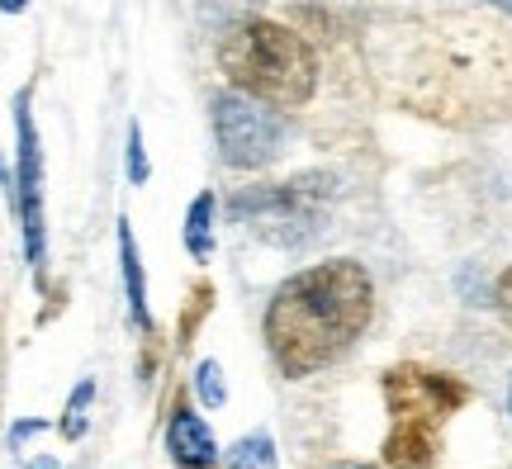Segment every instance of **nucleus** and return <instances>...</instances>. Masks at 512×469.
<instances>
[{"label":"nucleus","mask_w":512,"mask_h":469,"mask_svg":"<svg viewBox=\"0 0 512 469\" xmlns=\"http://www.w3.org/2000/svg\"><path fill=\"white\" fill-rule=\"evenodd\" d=\"M375 285L356 261H323L275 289L266 313V346L285 375L332 365L370 323Z\"/></svg>","instance_id":"obj_1"},{"label":"nucleus","mask_w":512,"mask_h":469,"mask_svg":"<svg viewBox=\"0 0 512 469\" xmlns=\"http://www.w3.org/2000/svg\"><path fill=\"white\" fill-rule=\"evenodd\" d=\"M219 67L228 72V81H233L242 95L266 100V105H280V109L304 105L313 95V86H318L313 48L294 34V29L271 24V19H247V24H238L233 34L223 38Z\"/></svg>","instance_id":"obj_2"},{"label":"nucleus","mask_w":512,"mask_h":469,"mask_svg":"<svg viewBox=\"0 0 512 469\" xmlns=\"http://www.w3.org/2000/svg\"><path fill=\"white\" fill-rule=\"evenodd\" d=\"M384 398L394 413V432L384 441L389 469H422L437 460V432L441 422L465 403V384L437 370L399 365L384 375Z\"/></svg>","instance_id":"obj_3"},{"label":"nucleus","mask_w":512,"mask_h":469,"mask_svg":"<svg viewBox=\"0 0 512 469\" xmlns=\"http://www.w3.org/2000/svg\"><path fill=\"white\" fill-rule=\"evenodd\" d=\"M332 199H337V176L309 171V176H294L280 185H252V190L233 195L228 209L247 233L271 247H309L323 233Z\"/></svg>","instance_id":"obj_4"},{"label":"nucleus","mask_w":512,"mask_h":469,"mask_svg":"<svg viewBox=\"0 0 512 469\" xmlns=\"http://www.w3.org/2000/svg\"><path fill=\"white\" fill-rule=\"evenodd\" d=\"M214 138H219V152L228 166L256 171V166H271L285 152L290 128H285V119L275 109H266V100L219 95L214 100Z\"/></svg>","instance_id":"obj_5"},{"label":"nucleus","mask_w":512,"mask_h":469,"mask_svg":"<svg viewBox=\"0 0 512 469\" xmlns=\"http://www.w3.org/2000/svg\"><path fill=\"white\" fill-rule=\"evenodd\" d=\"M19 214H24V252L34 266H43V162L24 95H19Z\"/></svg>","instance_id":"obj_6"},{"label":"nucleus","mask_w":512,"mask_h":469,"mask_svg":"<svg viewBox=\"0 0 512 469\" xmlns=\"http://www.w3.org/2000/svg\"><path fill=\"white\" fill-rule=\"evenodd\" d=\"M171 455L181 469H209L214 465V441H209V427L190 408H176L171 417Z\"/></svg>","instance_id":"obj_7"},{"label":"nucleus","mask_w":512,"mask_h":469,"mask_svg":"<svg viewBox=\"0 0 512 469\" xmlns=\"http://www.w3.org/2000/svg\"><path fill=\"white\" fill-rule=\"evenodd\" d=\"M119 252H124V280H128V304H133V318L147 323V289H143V271H138V252H133V233H128V223L119 228Z\"/></svg>","instance_id":"obj_8"},{"label":"nucleus","mask_w":512,"mask_h":469,"mask_svg":"<svg viewBox=\"0 0 512 469\" xmlns=\"http://www.w3.org/2000/svg\"><path fill=\"white\" fill-rule=\"evenodd\" d=\"M228 465L233 469H275V441L266 432L242 436L238 446L228 451Z\"/></svg>","instance_id":"obj_9"},{"label":"nucleus","mask_w":512,"mask_h":469,"mask_svg":"<svg viewBox=\"0 0 512 469\" xmlns=\"http://www.w3.org/2000/svg\"><path fill=\"white\" fill-rule=\"evenodd\" d=\"M209 218H214V195H200L190 204V218H185V242H190V256H209Z\"/></svg>","instance_id":"obj_10"},{"label":"nucleus","mask_w":512,"mask_h":469,"mask_svg":"<svg viewBox=\"0 0 512 469\" xmlns=\"http://www.w3.org/2000/svg\"><path fill=\"white\" fill-rule=\"evenodd\" d=\"M219 375H223V370L214 361L200 365V398L209 403V408H219V403H223V379Z\"/></svg>","instance_id":"obj_11"},{"label":"nucleus","mask_w":512,"mask_h":469,"mask_svg":"<svg viewBox=\"0 0 512 469\" xmlns=\"http://www.w3.org/2000/svg\"><path fill=\"white\" fill-rule=\"evenodd\" d=\"M128 176H133V185L147 181V157H143V138H138V128H128Z\"/></svg>","instance_id":"obj_12"},{"label":"nucleus","mask_w":512,"mask_h":469,"mask_svg":"<svg viewBox=\"0 0 512 469\" xmlns=\"http://www.w3.org/2000/svg\"><path fill=\"white\" fill-rule=\"evenodd\" d=\"M86 403H91V384H81V389H76V398H72V422H62V427H67V436H81V408H86Z\"/></svg>","instance_id":"obj_13"},{"label":"nucleus","mask_w":512,"mask_h":469,"mask_svg":"<svg viewBox=\"0 0 512 469\" xmlns=\"http://www.w3.org/2000/svg\"><path fill=\"white\" fill-rule=\"evenodd\" d=\"M498 304H503V313L512 318V266H508V275L498 280Z\"/></svg>","instance_id":"obj_14"},{"label":"nucleus","mask_w":512,"mask_h":469,"mask_svg":"<svg viewBox=\"0 0 512 469\" xmlns=\"http://www.w3.org/2000/svg\"><path fill=\"white\" fill-rule=\"evenodd\" d=\"M24 5H29V0H0V10H10V15H15V10H24Z\"/></svg>","instance_id":"obj_15"},{"label":"nucleus","mask_w":512,"mask_h":469,"mask_svg":"<svg viewBox=\"0 0 512 469\" xmlns=\"http://www.w3.org/2000/svg\"><path fill=\"white\" fill-rule=\"evenodd\" d=\"M489 5H498V10H508L512 15V0H489Z\"/></svg>","instance_id":"obj_16"},{"label":"nucleus","mask_w":512,"mask_h":469,"mask_svg":"<svg viewBox=\"0 0 512 469\" xmlns=\"http://www.w3.org/2000/svg\"><path fill=\"white\" fill-rule=\"evenodd\" d=\"M34 469H57V465H53V460H38V465H34Z\"/></svg>","instance_id":"obj_17"},{"label":"nucleus","mask_w":512,"mask_h":469,"mask_svg":"<svg viewBox=\"0 0 512 469\" xmlns=\"http://www.w3.org/2000/svg\"><path fill=\"white\" fill-rule=\"evenodd\" d=\"M508 413H512V384H508Z\"/></svg>","instance_id":"obj_18"},{"label":"nucleus","mask_w":512,"mask_h":469,"mask_svg":"<svg viewBox=\"0 0 512 469\" xmlns=\"http://www.w3.org/2000/svg\"><path fill=\"white\" fill-rule=\"evenodd\" d=\"M356 469H366V465H356Z\"/></svg>","instance_id":"obj_19"}]
</instances>
